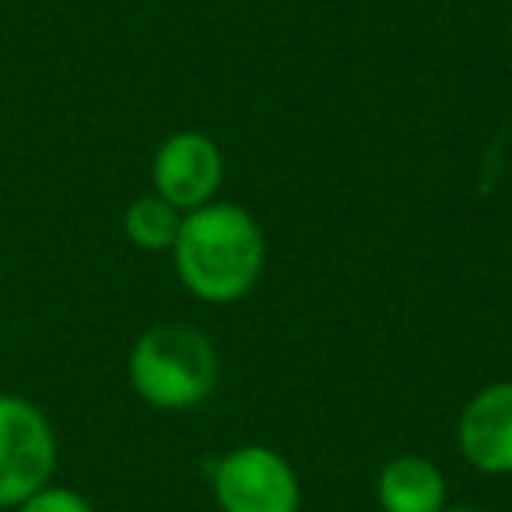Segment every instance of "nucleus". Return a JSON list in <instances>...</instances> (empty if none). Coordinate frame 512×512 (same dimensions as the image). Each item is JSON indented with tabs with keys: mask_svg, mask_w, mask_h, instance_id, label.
I'll use <instances>...</instances> for the list:
<instances>
[{
	"mask_svg": "<svg viewBox=\"0 0 512 512\" xmlns=\"http://www.w3.org/2000/svg\"><path fill=\"white\" fill-rule=\"evenodd\" d=\"M57 432L32 400L0 393V509H18L53 481Z\"/></svg>",
	"mask_w": 512,
	"mask_h": 512,
	"instance_id": "nucleus-3",
	"label": "nucleus"
},
{
	"mask_svg": "<svg viewBox=\"0 0 512 512\" xmlns=\"http://www.w3.org/2000/svg\"><path fill=\"white\" fill-rule=\"evenodd\" d=\"M183 285L204 302H235L264 271V232L235 204L190 211L172 242Z\"/></svg>",
	"mask_w": 512,
	"mask_h": 512,
	"instance_id": "nucleus-1",
	"label": "nucleus"
},
{
	"mask_svg": "<svg viewBox=\"0 0 512 512\" xmlns=\"http://www.w3.org/2000/svg\"><path fill=\"white\" fill-rule=\"evenodd\" d=\"M15 512H95V509L78 491L60 488V484H46V488H39L32 498H25Z\"/></svg>",
	"mask_w": 512,
	"mask_h": 512,
	"instance_id": "nucleus-9",
	"label": "nucleus"
},
{
	"mask_svg": "<svg viewBox=\"0 0 512 512\" xmlns=\"http://www.w3.org/2000/svg\"><path fill=\"white\" fill-rule=\"evenodd\" d=\"M460 449L484 474H512V383L488 386L463 407Z\"/></svg>",
	"mask_w": 512,
	"mask_h": 512,
	"instance_id": "nucleus-6",
	"label": "nucleus"
},
{
	"mask_svg": "<svg viewBox=\"0 0 512 512\" xmlns=\"http://www.w3.org/2000/svg\"><path fill=\"white\" fill-rule=\"evenodd\" d=\"M218 358L200 330L186 323H158L137 337L130 351V383L162 411L193 407L214 390Z\"/></svg>",
	"mask_w": 512,
	"mask_h": 512,
	"instance_id": "nucleus-2",
	"label": "nucleus"
},
{
	"mask_svg": "<svg viewBox=\"0 0 512 512\" xmlns=\"http://www.w3.org/2000/svg\"><path fill=\"white\" fill-rule=\"evenodd\" d=\"M442 512H477V509H442Z\"/></svg>",
	"mask_w": 512,
	"mask_h": 512,
	"instance_id": "nucleus-10",
	"label": "nucleus"
},
{
	"mask_svg": "<svg viewBox=\"0 0 512 512\" xmlns=\"http://www.w3.org/2000/svg\"><path fill=\"white\" fill-rule=\"evenodd\" d=\"M0 512H8V509H0Z\"/></svg>",
	"mask_w": 512,
	"mask_h": 512,
	"instance_id": "nucleus-11",
	"label": "nucleus"
},
{
	"mask_svg": "<svg viewBox=\"0 0 512 512\" xmlns=\"http://www.w3.org/2000/svg\"><path fill=\"white\" fill-rule=\"evenodd\" d=\"M151 179L162 200L176 211H197L221 186V151L204 134H176L155 151Z\"/></svg>",
	"mask_w": 512,
	"mask_h": 512,
	"instance_id": "nucleus-5",
	"label": "nucleus"
},
{
	"mask_svg": "<svg viewBox=\"0 0 512 512\" xmlns=\"http://www.w3.org/2000/svg\"><path fill=\"white\" fill-rule=\"evenodd\" d=\"M179 225H183L179 211L158 193L155 197H137L123 214V232L141 249H169L179 235Z\"/></svg>",
	"mask_w": 512,
	"mask_h": 512,
	"instance_id": "nucleus-8",
	"label": "nucleus"
},
{
	"mask_svg": "<svg viewBox=\"0 0 512 512\" xmlns=\"http://www.w3.org/2000/svg\"><path fill=\"white\" fill-rule=\"evenodd\" d=\"M376 495L383 512H442L446 481L425 456H397L379 474Z\"/></svg>",
	"mask_w": 512,
	"mask_h": 512,
	"instance_id": "nucleus-7",
	"label": "nucleus"
},
{
	"mask_svg": "<svg viewBox=\"0 0 512 512\" xmlns=\"http://www.w3.org/2000/svg\"><path fill=\"white\" fill-rule=\"evenodd\" d=\"M221 512H299V481L285 456L264 446H242L214 467Z\"/></svg>",
	"mask_w": 512,
	"mask_h": 512,
	"instance_id": "nucleus-4",
	"label": "nucleus"
}]
</instances>
